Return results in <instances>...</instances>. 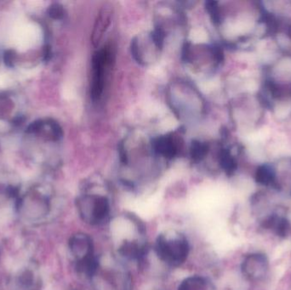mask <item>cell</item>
<instances>
[{
	"label": "cell",
	"mask_w": 291,
	"mask_h": 290,
	"mask_svg": "<svg viewBox=\"0 0 291 290\" xmlns=\"http://www.w3.org/2000/svg\"><path fill=\"white\" fill-rule=\"evenodd\" d=\"M193 249L189 235L179 228H165L151 244L153 257L168 273L183 268L191 259Z\"/></svg>",
	"instance_id": "obj_1"
},
{
	"label": "cell",
	"mask_w": 291,
	"mask_h": 290,
	"mask_svg": "<svg viewBox=\"0 0 291 290\" xmlns=\"http://www.w3.org/2000/svg\"><path fill=\"white\" fill-rule=\"evenodd\" d=\"M79 220L89 228H106L116 213L112 200L103 193L85 192L76 200Z\"/></svg>",
	"instance_id": "obj_2"
},
{
	"label": "cell",
	"mask_w": 291,
	"mask_h": 290,
	"mask_svg": "<svg viewBox=\"0 0 291 290\" xmlns=\"http://www.w3.org/2000/svg\"><path fill=\"white\" fill-rule=\"evenodd\" d=\"M255 178L260 185L291 194V154H282L260 164Z\"/></svg>",
	"instance_id": "obj_3"
},
{
	"label": "cell",
	"mask_w": 291,
	"mask_h": 290,
	"mask_svg": "<svg viewBox=\"0 0 291 290\" xmlns=\"http://www.w3.org/2000/svg\"><path fill=\"white\" fill-rule=\"evenodd\" d=\"M110 61V53L107 49H102L95 53L92 61V80L91 94L94 101L102 96L105 84L106 69Z\"/></svg>",
	"instance_id": "obj_4"
},
{
	"label": "cell",
	"mask_w": 291,
	"mask_h": 290,
	"mask_svg": "<svg viewBox=\"0 0 291 290\" xmlns=\"http://www.w3.org/2000/svg\"><path fill=\"white\" fill-rule=\"evenodd\" d=\"M212 283L203 273H191L180 280L176 290H211Z\"/></svg>",
	"instance_id": "obj_5"
},
{
	"label": "cell",
	"mask_w": 291,
	"mask_h": 290,
	"mask_svg": "<svg viewBox=\"0 0 291 290\" xmlns=\"http://www.w3.org/2000/svg\"><path fill=\"white\" fill-rule=\"evenodd\" d=\"M112 19V11L110 8H102L99 12L98 16L94 25V29L92 31V41L93 46H98L103 35L108 28Z\"/></svg>",
	"instance_id": "obj_6"
},
{
	"label": "cell",
	"mask_w": 291,
	"mask_h": 290,
	"mask_svg": "<svg viewBox=\"0 0 291 290\" xmlns=\"http://www.w3.org/2000/svg\"><path fill=\"white\" fill-rule=\"evenodd\" d=\"M154 147L158 153L168 158L176 157L179 151L177 140L173 137H159L155 140Z\"/></svg>",
	"instance_id": "obj_7"
},
{
	"label": "cell",
	"mask_w": 291,
	"mask_h": 290,
	"mask_svg": "<svg viewBox=\"0 0 291 290\" xmlns=\"http://www.w3.org/2000/svg\"><path fill=\"white\" fill-rule=\"evenodd\" d=\"M208 147L206 144L200 141H193L191 147V157L194 161H199L203 159L207 154Z\"/></svg>",
	"instance_id": "obj_8"
},
{
	"label": "cell",
	"mask_w": 291,
	"mask_h": 290,
	"mask_svg": "<svg viewBox=\"0 0 291 290\" xmlns=\"http://www.w3.org/2000/svg\"><path fill=\"white\" fill-rule=\"evenodd\" d=\"M17 283L22 290H30L34 283V276L32 272L30 270L22 272L18 277Z\"/></svg>",
	"instance_id": "obj_9"
},
{
	"label": "cell",
	"mask_w": 291,
	"mask_h": 290,
	"mask_svg": "<svg viewBox=\"0 0 291 290\" xmlns=\"http://www.w3.org/2000/svg\"><path fill=\"white\" fill-rule=\"evenodd\" d=\"M206 9L209 14L211 15L212 21L214 24L219 25L221 22V10L218 5L217 2L215 1H209L206 3Z\"/></svg>",
	"instance_id": "obj_10"
},
{
	"label": "cell",
	"mask_w": 291,
	"mask_h": 290,
	"mask_svg": "<svg viewBox=\"0 0 291 290\" xmlns=\"http://www.w3.org/2000/svg\"><path fill=\"white\" fill-rule=\"evenodd\" d=\"M63 7L62 5L59 4H53L49 6L48 9V15L50 18L55 19V20H60L64 16Z\"/></svg>",
	"instance_id": "obj_11"
},
{
	"label": "cell",
	"mask_w": 291,
	"mask_h": 290,
	"mask_svg": "<svg viewBox=\"0 0 291 290\" xmlns=\"http://www.w3.org/2000/svg\"><path fill=\"white\" fill-rule=\"evenodd\" d=\"M47 124L49 126L50 130H51V137H52L53 140H58L62 137V135H63L62 130L56 121L49 119L47 121Z\"/></svg>",
	"instance_id": "obj_12"
},
{
	"label": "cell",
	"mask_w": 291,
	"mask_h": 290,
	"mask_svg": "<svg viewBox=\"0 0 291 290\" xmlns=\"http://www.w3.org/2000/svg\"><path fill=\"white\" fill-rule=\"evenodd\" d=\"M152 39L153 40L155 46H157L158 48H161L163 44H164V39H165L164 31L160 30V29L155 30L152 34Z\"/></svg>",
	"instance_id": "obj_13"
},
{
	"label": "cell",
	"mask_w": 291,
	"mask_h": 290,
	"mask_svg": "<svg viewBox=\"0 0 291 290\" xmlns=\"http://www.w3.org/2000/svg\"><path fill=\"white\" fill-rule=\"evenodd\" d=\"M44 126L45 122H43L42 120H37L28 126L27 132L29 134L39 133L44 129Z\"/></svg>",
	"instance_id": "obj_14"
},
{
	"label": "cell",
	"mask_w": 291,
	"mask_h": 290,
	"mask_svg": "<svg viewBox=\"0 0 291 290\" xmlns=\"http://www.w3.org/2000/svg\"><path fill=\"white\" fill-rule=\"evenodd\" d=\"M15 59V51L11 49H8L4 52V61L7 67H12L14 66Z\"/></svg>",
	"instance_id": "obj_15"
},
{
	"label": "cell",
	"mask_w": 291,
	"mask_h": 290,
	"mask_svg": "<svg viewBox=\"0 0 291 290\" xmlns=\"http://www.w3.org/2000/svg\"><path fill=\"white\" fill-rule=\"evenodd\" d=\"M44 56H45V60L48 61L50 58L51 56V51H50V48L49 46H46L45 47V51H44Z\"/></svg>",
	"instance_id": "obj_16"
},
{
	"label": "cell",
	"mask_w": 291,
	"mask_h": 290,
	"mask_svg": "<svg viewBox=\"0 0 291 290\" xmlns=\"http://www.w3.org/2000/svg\"><path fill=\"white\" fill-rule=\"evenodd\" d=\"M23 121H24V118L21 117V116H18V117H16L12 122H14V124L20 125V124H21V123L23 122Z\"/></svg>",
	"instance_id": "obj_17"
},
{
	"label": "cell",
	"mask_w": 291,
	"mask_h": 290,
	"mask_svg": "<svg viewBox=\"0 0 291 290\" xmlns=\"http://www.w3.org/2000/svg\"><path fill=\"white\" fill-rule=\"evenodd\" d=\"M162 290V289H152V290Z\"/></svg>",
	"instance_id": "obj_18"
}]
</instances>
